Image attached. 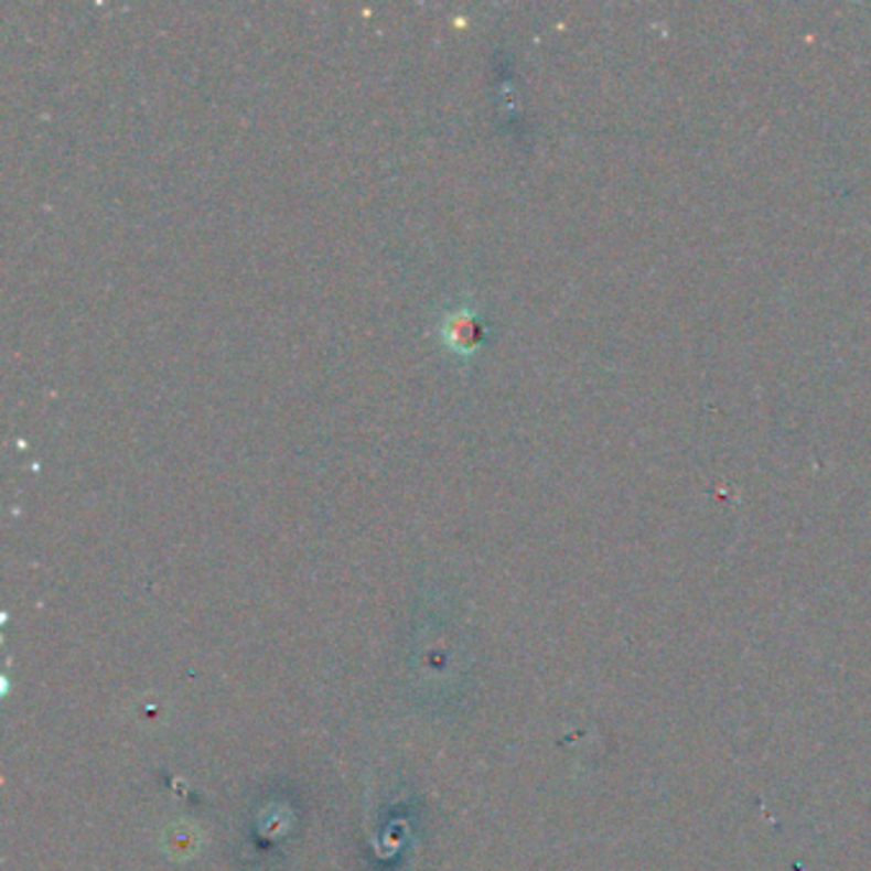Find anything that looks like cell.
<instances>
[{
    "instance_id": "cell-1",
    "label": "cell",
    "mask_w": 871,
    "mask_h": 871,
    "mask_svg": "<svg viewBox=\"0 0 871 871\" xmlns=\"http://www.w3.org/2000/svg\"><path fill=\"white\" fill-rule=\"evenodd\" d=\"M448 345L455 351H471L481 341V322L471 312H453L442 327Z\"/></svg>"
}]
</instances>
